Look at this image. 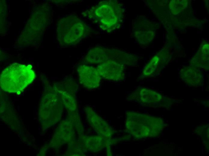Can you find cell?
<instances>
[{"label":"cell","mask_w":209,"mask_h":156,"mask_svg":"<svg viewBox=\"0 0 209 156\" xmlns=\"http://www.w3.org/2000/svg\"><path fill=\"white\" fill-rule=\"evenodd\" d=\"M34 72L26 66L11 65L2 72L0 77L2 88L9 92L23 90L33 81Z\"/></svg>","instance_id":"6da1fadb"},{"label":"cell","mask_w":209,"mask_h":156,"mask_svg":"<svg viewBox=\"0 0 209 156\" xmlns=\"http://www.w3.org/2000/svg\"><path fill=\"white\" fill-rule=\"evenodd\" d=\"M96 11L101 23L108 28H114L122 22L123 12L120 4H103Z\"/></svg>","instance_id":"7a4b0ae2"},{"label":"cell","mask_w":209,"mask_h":156,"mask_svg":"<svg viewBox=\"0 0 209 156\" xmlns=\"http://www.w3.org/2000/svg\"><path fill=\"white\" fill-rule=\"evenodd\" d=\"M103 67L98 71L100 75L106 79L117 80L123 78V70L121 66L117 63H112L111 66H102Z\"/></svg>","instance_id":"3957f363"},{"label":"cell","mask_w":209,"mask_h":156,"mask_svg":"<svg viewBox=\"0 0 209 156\" xmlns=\"http://www.w3.org/2000/svg\"><path fill=\"white\" fill-rule=\"evenodd\" d=\"M85 74L83 73L81 74V81L83 83H88L91 85H97L100 80V75L99 71L93 69L89 71V73Z\"/></svg>","instance_id":"277c9868"},{"label":"cell","mask_w":209,"mask_h":156,"mask_svg":"<svg viewBox=\"0 0 209 156\" xmlns=\"http://www.w3.org/2000/svg\"><path fill=\"white\" fill-rule=\"evenodd\" d=\"M28 68H29L31 69V68H32V66H31V65H29L28 66Z\"/></svg>","instance_id":"5b68a950"}]
</instances>
